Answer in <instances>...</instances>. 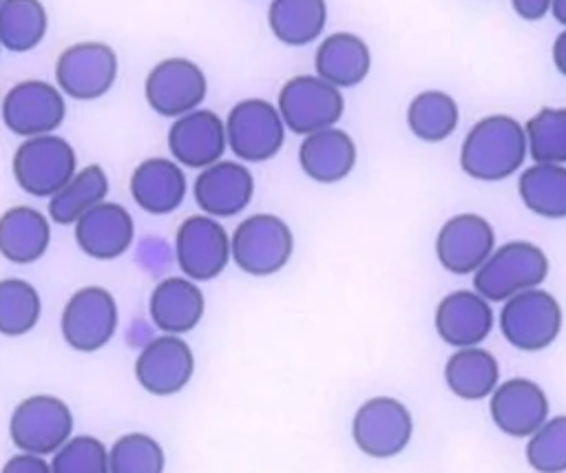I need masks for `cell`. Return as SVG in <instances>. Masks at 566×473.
I'll return each mask as SVG.
<instances>
[{
    "mask_svg": "<svg viewBox=\"0 0 566 473\" xmlns=\"http://www.w3.org/2000/svg\"><path fill=\"white\" fill-rule=\"evenodd\" d=\"M192 195L203 214L214 219L234 217L250 206L254 177L241 161L219 159L197 175Z\"/></svg>",
    "mask_w": 566,
    "mask_h": 473,
    "instance_id": "ac0fdd59",
    "label": "cell"
},
{
    "mask_svg": "<svg viewBox=\"0 0 566 473\" xmlns=\"http://www.w3.org/2000/svg\"><path fill=\"white\" fill-rule=\"evenodd\" d=\"M548 274V259L542 248L528 241H511L491 252L473 272V287L486 301H509L511 296L537 287Z\"/></svg>",
    "mask_w": 566,
    "mask_h": 473,
    "instance_id": "7a4b0ae2",
    "label": "cell"
},
{
    "mask_svg": "<svg viewBox=\"0 0 566 473\" xmlns=\"http://www.w3.org/2000/svg\"><path fill=\"white\" fill-rule=\"evenodd\" d=\"M528 144L522 124L509 115H489L471 126L462 141L460 166L480 181L511 177L526 159Z\"/></svg>",
    "mask_w": 566,
    "mask_h": 473,
    "instance_id": "6da1fadb",
    "label": "cell"
},
{
    "mask_svg": "<svg viewBox=\"0 0 566 473\" xmlns=\"http://www.w3.org/2000/svg\"><path fill=\"white\" fill-rule=\"evenodd\" d=\"M230 252L241 272L250 276H272L292 259L294 234L281 217L256 212L234 228Z\"/></svg>",
    "mask_w": 566,
    "mask_h": 473,
    "instance_id": "3957f363",
    "label": "cell"
},
{
    "mask_svg": "<svg viewBox=\"0 0 566 473\" xmlns=\"http://www.w3.org/2000/svg\"><path fill=\"white\" fill-rule=\"evenodd\" d=\"M66 115L64 93L42 80L13 84L2 99L4 126L24 139L55 133Z\"/></svg>",
    "mask_w": 566,
    "mask_h": 473,
    "instance_id": "4fadbf2b",
    "label": "cell"
},
{
    "mask_svg": "<svg viewBox=\"0 0 566 473\" xmlns=\"http://www.w3.org/2000/svg\"><path fill=\"white\" fill-rule=\"evenodd\" d=\"M208 93L203 71L186 57H168L157 62L144 82L148 106L161 115L177 119L199 108Z\"/></svg>",
    "mask_w": 566,
    "mask_h": 473,
    "instance_id": "5bb4252c",
    "label": "cell"
},
{
    "mask_svg": "<svg viewBox=\"0 0 566 473\" xmlns=\"http://www.w3.org/2000/svg\"><path fill=\"white\" fill-rule=\"evenodd\" d=\"M51 473H111L108 449L95 435H73L53 453Z\"/></svg>",
    "mask_w": 566,
    "mask_h": 473,
    "instance_id": "d590c367",
    "label": "cell"
},
{
    "mask_svg": "<svg viewBox=\"0 0 566 473\" xmlns=\"http://www.w3.org/2000/svg\"><path fill=\"white\" fill-rule=\"evenodd\" d=\"M77 248L97 261H111L128 252L135 239L130 212L113 201H102L75 221Z\"/></svg>",
    "mask_w": 566,
    "mask_h": 473,
    "instance_id": "d6986e66",
    "label": "cell"
},
{
    "mask_svg": "<svg viewBox=\"0 0 566 473\" xmlns=\"http://www.w3.org/2000/svg\"><path fill=\"white\" fill-rule=\"evenodd\" d=\"M495 250L491 223L473 212H462L442 223L436 236V254L444 270L473 274Z\"/></svg>",
    "mask_w": 566,
    "mask_h": 473,
    "instance_id": "e0dca14e",
    "label": "cell"
},
{
    "mask_svg": "<svg viewBox=\"0 0 566 473\" xmlns=\"http://www.w3.org/2000/svg\"><path fill=\"white\" fill-rule=\"evenodd\" d=\"M228 148L226 122L206 108H197L172 119L168 130V150L184 168L203 170L217 164Z\"/></svg>",
    "mask_w": 566,
    "mask_h": 473,
    "instance_id": "2e32d148",
    "label": "cell"
},
{
    "mask_svg": "<svg viewBox=\"0 0 566 473\" xmlns=\"http://www.w3.org/2000/svg\"><path fill=\"white\" fill-rule=\"evenodd\" d=\"M526 460L539 473L566 471V416L546 420L535 433L528 435Z\"/></svg>",
    "mask_w": 566,
    "mask_h": 473,
    "instance_id": "8d00e7d4",
    "label": "cell"
},
{
    "mask_svg": "<svg viewBox=\"0 0 566 473\" xmlns=\"http://www.w3.org/2000/svg\"><path fill=\"white\" fill-rule=\"evenodd\" d=\"M433 320L444 343L458 349L478 347L493 329V309L478 292L458 290L438 303Z\"/></svg>",
    "mask_w": 566,
    "mask_h": 473,
    "instance_id": "44dd1931",
    "label": "cell"
},
{
    "mask_svg": "<svg viewBox=\"0 0 566 473\" xmlns=\"http://www.w3.org/2000/svg\"><path fill=\"white\" fill-rule=\"evenodd\" d=\"M206 312V298L197 281L188 276L161 278L148 301V314L161 334L184 336L192 332Z\"/></svg>",
    "mask_w": 566,
    "mask_h": 473,
    "instance_id": "7402d4cb",
    "label": "cell"
},
{
    "mask_svg": "<svg viewBox=\"0 0 566 473\" xmlns=\"http://www.w3.org/2000/svg\"><path fill=\"white\" fill-rule=\"evenodd\" d=\"M188 181L184 166L168 157H150L130 175L133 201L148 214L175 212L186 199Z\"/></svg>",
    "mask_w": 566,
    "mask_h": 473,
    "instance_id": "603a6c76",
    "label": "cell"
},
{
    "mask_svg": "<svg viewBox=\"0 0 566 473\" xmlns=\"http://www.w3.org/2000/svg\"><path fill=\"white\" fill-rule=\"evenodd\" d=\"M133 374L139 387L150 396H172L190 382L195 374V354L181 336L161 334L139 349Z\"/></svg>",
    "mask_w": 566,
    "mask_h": 473,
    "instance_id": "9a60e30c",
    "label": "cell"
},
{
    "mask_svg": "<svg viewBox=\"0 0 566 473\" xmlns=\"http://www.w3.org/2000/svg\"><path fill=\"white\" fill-rule=\"evenodd\" d=\"M298 166L318 183H336L354 170L356 144L336 126L316 130L303 137L298 146Z\"/></svg>",
    "mask_w": 566,
    "mask_h": 473,
    "instance_id": "cb8c5ba5",
    "label": "cell"
},
{
    "mask_svg": "<svg viewBox=\"0 0 566 473\" xmlns=\"http://www.w3.org/2000/svg\"><path fill=\"white\" fill-rule=\"evenodd\" d=\"M42 316L40 292L24 278H0V336H24Z\"/></svg>",
    "mask_w": 566,
    "mask_h": 473,
    "instance_id": "d6a6232c",
    "label": "cell"
},
{
    "mask_svg": "<svg viewBox=\"0 0 566 473\" xmlns=\"http://www.w3.org/2000/svg\"><path fill=\"white\" fill-rule=\"evenodd\" d=\"M111 473H164L166 451L144 431L119 435L108 449Z\"/></svg>",
    "mask_w": 566,
    "mask_h": 473,
    "instance_id": "e575fe53",
    "label": "cell"
},
{
    "mask_svg": "<svg viewBox=\"0 0 566 473\" xmlns=\"http://www.w3.org/2000/svg\"><path fill=\"white\" fill-rule=\"evenodd\" d=\"M449 389L464 400H480L495 391L500 367L493 354L480 347H462L449 356L444 365Z\"/></svg>",
    "mask_w": 566,
    "mask_h": 473,
    "instance_id": "f1b7e54d",
    "label": "cell"
},
{
    "mask_svg": "<svg viewBox=\"0 0 566 473\" xmlns=\"http://www.w3.org/2000/svg\"><path fill=\"white\" fill-rule=\"evenodd\" d=\"M0 473H51V462H46L44 455L20 451L2 464Z\"/></svg>",
    "mask_w": 566,
    "mask_h": 473,
    "instance_id": "74e56055",
    "label": "cell"
},
{
    "mask_svg": "<svg viewBox=\"0 0 566 473\" xmlns=\"http://www.w3.org/2000/svg\"><path fill=\"white\" fill-rule=\"evenodd\" d=\"M73 411L53 393H33L20 400L9 418V438L15 449L35 455H53L73 438Z\"/></svg>",
    "mask_w": 566,
    "mask_h": 473,
    "instance_id": "277c9868",
    "label": "cell"
},
{
    "mask_svg": "<svg viewBox=\"0 0 566 473\" xmlns=\"http://www.w3.org/2000/svg\"><path fill=\"white\" fill-rule=\"evenodd\" d=\"M458 104L449 93L422 91L407 108V124L422 141H442L458 126Z\"/></svg>",
    "mask_w": 566,
    "mask_h": 473,
    "instance_id": "1f68e13d",
    "label": "cell"
},
{
    "mask_svg": "<svg viewBox=\"0 0 566 473\" xmlns=\"http://www.w3.org/2000/svg\"><path fill=\"white\" fill-rule=\"evenodd\" d=\"M551 13L555 15V20H557L559 24L566 27V0H553Z\"/></svg>",
    "mask_w": 566,
    "mask_h": 473,
    "instance_id": "60d3db41",
    "label": "cell"
},
{
    "mask_svg": "<svg viewBox=\"0 0 566 473\" xmlns=\"http://www.w3.org/2000/svg\"><path fill=\"white\" fill-rule=\"evenodd\" d=\"M327 22L325 0H272L268 24L272 35L287 46L314 42Z\"/></svg>",
    "mask_w": 566,
    "mask_h": 473,
    "instance_id": "83f0119b",
    "label": "cell"
},
{
    "mask_svg": "<svg viewBox=\"0 0 566 473\" xmlns=\"http://www.w3.org/2000/svg\"><path fill=\"white\" fill-rule=\"evenodd\" d=\"M316 75L336 88L360 84L371 69V53L363 38L338 31L327 35L314 53Z\"/></svg>",
    "mask_w": 566,
    "mask_h": 473,
    "instance_id": "484cf974",
    "label": "cell"
},
{
    "mask_svg": "<svg viewBox=\"0 0 566 473\" xmlns=\"http://www.w3.org/2000/svg\"><path fill=\"white\" fill-rule=\"evenodd\" d=\"M115 77L117 55L104 42L71 44L55 62V86L71 99H97L111 91Z\"/></svg>",
    "mask_w": 566,
    "mask_h": 473,
    "instance_id": "8fae6325",
    "label": "cell"
},
{
    "mask_svg": "<svg viewBox=\"0 0 566 473\" xmlns=\"http://www.w3.org/2000/svg\"><path fill=\"white\" fill-rule=\"evenodd\" d=\"M524 133L535 164H566V108H539Z\"/></svg>",
    "mask_w": 566,
    "mask_h": 473,
    "instance_id": "836d02e7",
    "label": "cell"
},
{
    "mask_svg": "<svg viewBox=\"0 0 566 473\" xmlns=\"http://www.w3.org/2000/svg\"><path fill=\"white\" fill-rule=\"evenodd\" d=\"M175 256L184 276L197 283L212 281L232 259L230 236L214 217L190 214L177 228Z\"/></svg>",
    "mask_w": 566,
    "mask_h": 473,
    "instance_id": "30bf717a",
    "label": "cell"
},
{
    "mask_svg": "<svg viewBox=\"0 0 566 473\" xmlns=\"http://www.w3.org/2000/svg\"><path fill=\"white\" fill-rule=\"evenodd\" d=\"M108 177L102 166L88 164L80 168L51 199L46 206L49 219L60 225H75V221L91 208L106 201Z\"/></svg>",
    "mask_w": 566,
    "mask_h": 473,
    "instance_id": "4316f807",
    "label": "cell"
},
{
    "mask_svg": "<svg viewBox=\"0 0 566 473\" xmlns=\"http://www.w3.org/2000/svg\"><path fill=\"white\" fill-rule=\"evenodd\" d=\"M228 148L241 161H268L285 141V124L276 104L248 97L234 104L226 117Z\"/></svg>",
    "mask_w": 566,
    "mask_h": 473,
    "instance_id": "52a82bcc",
    "label": "cell"
},
{
    "mask_svg": "<svg viewBox=\"0 0 566 473\" xmlns=\"http://www.w3.org/2000/svg\"><path fill=\"white\" fill-rule=\"evenodd\" d=\"M491 418L509 435L526 438L548 420V398L544 389L528 378H511L491 393Z\"/></svg>",
    "mask_w": 566,
    "mask_h": 473,
    "instance_id": "ffe728a7",
    "label": "cell"
},
{
    "mask_svg": "<svg viewBox=\"0 0 566 473\" xmlns=\"http://www.w3.org/2000/svg\"><path fill=\"white\" fill-rule=\"evenodd\" d=\"M553 0H511L513 11L524 20H542L551 11Z\"/></svg>",
    "mask_w": 566,
    "mask_h": 473,
    "instance_id": "f35d334b",
    "label": "cell"
},
{
    "mask_svg": "<svg viewBox=\"0 0 566 473\" xmlns=\"http://www.w3.org/2000/svg\"><path fill=\"white\" fill-rule=\"evenodd\" d=\"M411 413L409 409L389 396H376L365 400L352 420V438L356 446L369 458H394L411 440Z\"/></svg>",
    "mask_w": 566,
    "mask_h": 473,
    "instance_id": "7c38bea8",
    "label": "cell"
},
{
    "mask_svg": "<svg viewBox=\"0 0 566 473\" xmlns=\"http://www.w3.org/2000/svg\"><path fill=\"white\" fill-rule=\"evenodd\" d=\"M276 108L285 128L305 137L334 126L343 115L345 102L340 88L318 75H296L281 86Z\"/></svg>",
    "mask_w": 566,
    "mask_h": 473,
    "instance_id": "ba28073f",
    "label": "cell"
},
{
    "mask_svg": "<svg viewBox=\"0 0 566 473\" xmlns=\"http://www.w3.org/2000/svg\"><path fill=\"white\" fill-rule=\"evenodd\" d=\"M524 206L546 219L566 217V166L533 164L517 181Z\"/></svg>",
    "mask_w": 566,
    "mask_h": 473,
    "instance_id": "f546056e",
    "label": "cell"
},
{
    "mask_svg": "<svg viewBox=\"0 0 566 473\" xmlns=\"http://www.w3.org/2000/svg\"><path fill=\"white\" fill-rule=\"evenodd\" d=\"M119 312L113 294L99 285H86L71 294L62 309L60 332L64 343L80 351L93 354L111 343L117 332Z\"/></svg>",
    "mask_w": 566,
    "mask_h": 473,
    "instance_id": "8992f818",
    "label": "cell"
},
{
    "mask_svg": "<svg viewBox=\"0 0 566 473\" xmlns=\"http://www.w3.org/2000/svg\"><path fill=\"white\" fill-rule=\"evenodd\" d=\"M0 4H2V0H0Z\"/></svg>",
    "mask_w": 566,
    "mask_h": 473,
    "instance_id": "b9f144b4",
    "label": "cell"
},
{
    "mask_svg": "<svg viewBox=\"0 0 566 473\" xmlns=\"http://www.w3.org/2000/svg\"><path fill=\"white\" fill-rule=\"evenodd\" d=\"M553 62L562 75H566V29L553 42Z\"/></svg>",
    "mask_w": 566,
    "mask_h": 473,
    "instance_id": "ab89813d",
    "label": "cell"
},
{
    "mask_svg": "<svg viewBox=\"0 0 566 473\" xmlns=\"http://www.w3.org/2000/svg\"><path fill=\"white\" fill-rule=\"evenodd\" d=\"M51 243L49 217L31 206H13L0 214V254L15 263L29 265L44 256Z\"/></svg>",
    "mask_w": 566,
    "mask_h": 473,
    "instance_id": "d4e9b609",
    "label": "cell"
},
{
    "mask_svg": "<svg viewBox=\"0 0 566 473\" xmlns=\"http://www.w3.org/2000/svg\"><path fill=\"white\" fill-rule=\"evenodd\" d=\"M11 170L27 195L51 199L80 168L73 146L51 133L24 139L13 153Z\"/></svg>",
    "mask_w": 566,
    "mask_h": 473,
    "instance_id": "5b68a950",
    "label": "cell"
},
{
    "mask_svg": "<svg viewBox=\"0 0 566 473\" xmlns=\"http://www.w3.org/2000/svg\"><path fill=\"white\" fill-rule=\"evenodd\" d=\"M504 338L522 351L546 349L562 329V307L557 298L539 287L520 292L504 301L500 312Z\"/></svg>",
    "mask_w": 566,
    "mask_h": 473,
    "instance_id": "9c48e42d",
    "label": "cell"
},
{
    "mask_svg": "<svg viewBox=\"0 0 566 473\" xmlns=\"http://www.w3.org/2000/svg\"><path fill=\"white\" fill-rule=\"evenodd\" d=\"M49 29V15L40 0H2L0 46L13 53L35 49Z\"/></svg>",
    "mask_w": 566,
    "mask_h": 473,
    "instance_id": "4dcf8cb0",
    "label": "cell"
}]
</instances>
